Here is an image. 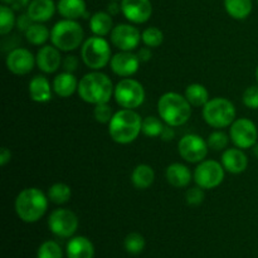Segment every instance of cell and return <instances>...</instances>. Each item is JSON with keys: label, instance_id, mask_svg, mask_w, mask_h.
Returning <instances> with one entry per match:
<instances>
[{"label": "cell", "instance_id": "25", "mask_svg": "<svg viewBox=\"0 0 258 258\" xmlns=\"http://www.w3.org/2000/svg\"><path fill=\"white\" fill-rule=\"evenodd\" d=\"M90 29L97 37H105L111 34L113 29L112 15L107 12H97L91 17Z\"/></svg>", "mask_w": 258, "mask_h": 258}, {"label": "cell", "instance_id": "17", "mask_svg": "<svg viewBox=\"0 0 258 258\" xmlns=\"http://www.w3.org/2000/svg\"><path fill=\"white\" fill-rule=\"evenodd\" d=\"M35 60L38 68L44 73H54L63 62L60 50L54 45H44L40 48L35 55Z\"/></svg>", "mask_w": 258, "mask_h": 258}, {"label": "cell", "instance_id": "48", "mask_svg": "<svg viewBox=\"0 0 258 258\" xmlns=\"http://www.w3.org/2000/svg\"><path fill=\"white\" fill-rule=\"evenodd\" d=\"M2 2H3V4H5V5H13L15 2H17V0H2Z\"/></svg>", "mask_w": 258, "mask_h": 258}, {"label": "cell", "instance_id": "23", "mask_svg": "<svg viewBox=\"0 0 258 258\" xmlns=\"http://www.w3.org/2000/svg\"><path fill=\"white\" fill-rule=\"evenodd\" d=\"M78 81L72 72H62L53 80V91L59 97L67 98L78 90Z\"/></svg>", "mask_w": 258, "mask_h": 258}, {"label": "cell", "instance_id": "9", "mask_svg": "<svg viewBox=\"0 0 258 258\" xmlns=\"http://www.w3.org/2000/svg\"><path fill=\"white\" fill-rule=\"evenodd\" d=\"M224 166L216 160H203L194 170V181L203 189H214L224 180Z\"/></svg>", "mask_w": 258, "mask_h": 258}, {"label": "cell", "instance_id": "41", "mask_svg": "<svg viewBox=\"0 0 258 258\" xmlns=\"http://www.w3.org/2000/svg\"><path fill=\"white\" fill-rule=\"evenodd\" d=\"M32 22L33 20L30 19V17L27 14V13H25V14H20L19 17L17 18V28L19 30H22V32L25 33L27 32L28 28L32 25Z\"/></svg>", "mask_w": 258, "mask_h": 258}, {"label": "cell", "instance_id": "22", "mask_svg": "<svg viewBox=\"0 0 258 258\" xmlns=\"http://www.w3.org/2000/svg\"><path fill=\"white\" fill-rule=\"evenodd\" d=\"M29 96L34 102L45 103L52 100V88L44 76H35L29 82Z\"/></svg>", "mask_w": 258, "mask_h": 258}, {"label": "cell", "instance_id": "28", "mask_svg": "<svg viewBox=\"0 0 258 258\" xmlns=\"http://www.w3.org/2000/svg\"><path fill=\"white\" fill-rule=\"evenodd\" d=\"M185 98L194 107H202L209 101L208 90L201 83H191L185 88Z\"/></svg>", "mask_w": 258, "mask_h": 258}, {"label": "cell", "instance_id": "1", "mask_svg": "<svg viewBox=\"0 0 258 258\" xmlns=\"http://www.w3.org/2000/svg\"><path fill=\"white\" fill-rule=\"evenodd\" d=\"M77 91L85 102L96 106L100 103H108L115 87L107 75L93 71L81 78Z\"/></svg>", "mask_w": 258, "mask_h": 258}, {"label": "cell", "instance_id": "2", "mask_svg": "<svg viewBox=\"0 0 258 258\" xmlns=\"http://www.w3.org/2000/svg\"><path fill=\"white\" fill-rule=\"evenodd\" d=\"M143 120L136 111L122 108L113 113L108 122V134L115 143L126 145L139 138L141 133Z\"/></svg>", "mask_w": 258, "mask_h": 258}, {"label": "cell", "instance_id": "16", "mask_svg": "<svg viewBox=\"0 0 258 258\" xmlns=\"http://www.w3.org/2000/svg\"><path fill=\"white\" fill-rule=\"evenodd\" d=\"M140 63L141 62L136 53L125 52V50H121V52L113 54L110 60L112 72L116 76H120L123 78H128L135 75L139 71Z\"/></svg>", "mask_w": 258, "mask_h": 258}, {"label": "cell", "instance_id": "33", "mask_svg": "<svg viewBox=\"0 0 258 258\" xmlns=\"http://www.w3.org/2000/svg\"><path fill=\"white\" fill-rule=\"evenodd\" d=\"M123 247L127 253L139 254L145 248V238L140 233L133 232L126 236L125 241H123Z\"/></svg>", "mask_w": 258, "mask_h": 258}, {"label": "cell", "instance_id": "32", "mask_svg": "<svg viewBox=\"0 0 258 258\" xmlns=\"http://www.w3.org/2000/svg\"><path fill=\"white\" fill-rule=\"evenodd\" d=\"M164 130L163 120L155 116H148L143 120V126H141V133L148 138H158L161 135Z\"/></svg>", "mask_w": 258, "mask_h": 258}, {"label": "cell", "instance_id": "3", "mask_svg": "<svg viewBox=\"0 0 258 258\" xmlns=\"http://www.w3.org/2000/svg\"><path fill=\"white\" fill-rule=\"evenodd\" d=\"M48 201V196L40 189L25 188L15 198V213L25 223H34L45 214Z\"/></svg>", "mask_w": 258, "mask_h": 258}, {"label": "cell", "instance_id": "8", "mask_svg": "<svg viewBox=\"0 0 258 258\" xmlns=\"http://www.w3.org/2000/svg\"><path fill=\"white\" fill-rule=\"evenodd\" d=\"M113 96L118 106L134 110L145 101V90L139 81L134 78H123L116 85Z\"/></svg>", "mask_w": 258, "mask_h": 258}, {"label": "cell", "instance_id": "12", "mask_svg": "<svg viewBox=\"0 0 258 258\" xmlns=\"http://www.w3.org/2000/svg\"><path fill=\"white\" fill-rule=\"evenodd\" d=\"M208 143L196 134H188L183 136L178 143L179 155L191 164L203 161L208 154Z\"/></svg>", "mask_w": 258, "mask_h": 258}, {"label": "cell", "instance_id": "20", "mask_svg": "<svg viewBox=\"0 0 258 258\" xmlns=\"http://www.w3.org/2000/svg\"><path fill=\"white\" fill-rule=\"evenodd\" d=\"M66 252L68 258H93L95 247L90 239L83 236H78L70 239Z\"/></svg>", "mask_w": 258, "mask_h": 258}, {"label": "cell", "instance_id": "27", "mask_svg": "<svg viewBox=\"0 0 258 258\" xmlns=\"http://www.w3.org/2000/svg\"><path fill=\"white\" fill-rule=\"evenodd\" d=\"M224 8L229 17L237 20H243L252 13V0H224Z\"/></svg>", "mask_w": 258, "mask_h": 258}, {"label": "cell", "instance_id": "49", "mask_svg": "<svg viewBox=\"0 0 258 258\" xmlns=\"http://www.w3.org/2000/svg\"><path fill=\"white\" fill-rule=\"evenodd\" d=\"M256 78H257V82H258V66H257V70H256Z\"/></svg>", "mask_w": 258, "mask_h": 258}, {"label": "cell", "instance_id": "19", "mask_svg": "<svg viewBox=\"0 0 258 258\" xmlns=\"http://www.w3.org/2000/svg\"><path fill=\"white\" fill-rule=\"evenodd\" d=\"M57 5L53 0H32L27 8V14L34 23L48 22L54 15Z\"/></svg>", "mask_w": 258, "mask_h": 258}, {"label": "cell", "instance_id": "37", "mask_svg": "<svg viewBox=\"0 0 258 258\" xmlns=\"http://www.w3.org/2000/svg\"><path fill=\"white\" fill-rule=\"evenodd\" d=\"M93 116H95L97 122L108 123L113 116L112 108L108 106V103H100V105H96L95 110H93Z\"/></svg>", "mask_w": 258, "mask_h": 258}, {"label": "cell", "instance_id": "21", "mask_svg": "<svg viewBox=\"0 0 258 258\" xmlns=\"http://www.w3.org/2000/svg\"><path fill=\"white\" fill-rule=\"evenodd\" d=\"M166 180L175 188H185L191 181V173L186 165L181 163H174L166 168Z\"/></svg>", "mask_w": 258, "mask_h": 258}, {"label": "cell", "instance_id": "38", "mask_svg": "<svg viewBox=\"0 0 258 258\" xmlns=\"http://www.w3.org/2000/svg\"><path fill=\"white\" fill-rule=\"evenodd\" d=\"M244 106L252 110H258V86H249L242 96Z\"/></svg>", "mask_w": 258, "mask_h": 258}, {"label": "cell", "instance_id": "18", "mask_svg": "<svg viewBox=\"0 0 258 258\" xmlns=\"http://www.w3.org/2000/svg\"><path fill=\"white\" fill-rule=\"evenodd\" d=\"M222 165L228 173L241 174L247 169L248 159L242 149H226L222 154Z\"/></svg>", "mask_w": 258, "mask_h": 258}, {"label": "cell", "instance_id": "4", "mask_svg": "<svg viewBox=\"0 0 258 258\" xmlns=\"http://www.w3.org/2000/svg\"><path fill=\"white\" fill-rule=\"evenodd\" d=\"M158 112L166 125L178 127L189 121L191 116V105L185 96L176 92H166L159 98Z\"/></svg>", "mask_w": 258, "mask_h": 258}, {"label": "cell", "instance_id": "42", "mask_svg": "<svg viewBox=\"0 0 258 258\" xmlns=\"http://www.w3.org/2000/svg\"><path fill=\"white\" fill-rule=\"evenodd\" d=\"M138 57L139 59H140L141 63H145V62H149V60L151 59V57H153V53H151V49L149 47H144V48H140V49L138 50Z\"/></svg>", "mask_w": 258, "mask_h": 258}, {"label": "cell", "instance_id": "36", "mask_svg": "<svg viewBox=\"0 0 258 258\" xmlns=\"http://www.w3.org/2000/svg\"><path fill=\"white\" fill-rule=\"evenodd\" d=\"M229 139L231 138L224 131H214V133L209 134L207 143H208L209 149H212V150L222 151L227 149Z\"/></svg>", "mask_w": 258, "mask_h": 258}, {"label": "cell", "instance_id": "30", "mask_svg": "<svg viewBox=\"0 0 258 258\" xmlns=\"http://www.w3.org/2000/svg\"><path fill=\"white\" fill-rule=\"evenodd\" d=\"M48 199L54 204H66L72 197L71 186L64 183H55L48 189Z\"/></svg>", "mask_w": 258, "mask_h": 258}, {"label": "cell", "instance_id": "29", "mask_svg": "<svg viewBox=\"0 0 258 258\" xmlns=\"http://www.w3.org/2000/svg\"><path fill=\"white\" fill-rule=\"evenodd\" d=\"M28 42L33 45H42L50 38V32L42 23H34L24 33Z\"/></svg>", "mask_w": 258, "mask_h": 258}, {"label": "cell", "instance_id": "46", "mask_svg": "<svg viewBox=\"0 0 258 258\" xmlns=\"http://www.w3.org/2000/svg\"><path fill=\"white\" fill-rule=\"evenodd\" d=\"M30 2H32V0H17L12 7L14 10H19L22 9V8H28V5L30 4Z\"/></svg>", "mask_w": 258, "mask_h": 258}, {"label": "cell", "instance_id": "40", "mask_svg": "<svg viewBox=\"0 0 258 258\" xmlns=\"http://www.w3.org/2000/svg\"><path fill=\"white\" fill-rule=\"evenodd\" d=\"M63 68H64L66 72H75L78 68V58L76 55H67L64 57L62 62Z\"/></svg>", "mask_w": 258, "mask_h": 258}, {"label": "cell", "instance_id": "34", "mask_svg": "<svg viewBox=\"0 0 258 258\" xmlns=\"http://www.w3.org/2000/svg\"><path fill=\"white\" fill-rule=\"evenodd\" d=\"M141 40L149 48H158L164 42V33L156 27H149L141 33Z\"/></svg>", "mask_w": 258, "mask_h": 258}, {"label": "cell", "instance_id": "6", "mask_svg": "<svg viewBox=\"0 0 258 258\" xmlns=\"http://www.w3.org/2000/svg\"><path fill=\"white\" fill-rule=\"evenodd\" d=\"M203 118L214 128L228 127L236 120V107L224 97L212 98L203 106Z\"/></svg>", "mask_w": 258, "mask_h": 258}, {"label": "cell", "instance_id": "14", "mask_svg": "<svg viewBox=\"0 0 258 258\" xmlns=\"http://www.w3.org/2000/svg\"><path fill=\"white\" fill-rule=\"evenodd\" d=\"M5 63L7 68L12 73L17 76H24L32 72L34 66L37 64V60L30 50L25 48H15L10 50Z\"/></svg>", "mask_w": 258, "mask_h": 258}, {"label": "cell", "instance_id": "47", "mask_svg": "<svg viewBox=\"0 0 258 258\" xmlns=\"http://www.w3.org/2000/svg\"><path fill=\"white\" fill-rule=\"evenodd\" d=\"M252 150H253V155L258 159V143L254 144V146H253V148H252Z\"/></svg>", "mask_w": 258, "mask_h": 258}, {"label": "cell", "instance_id": "5", "mask_svg": "<svg viewBox=\"0 0 258 258\" xmlns=\"http://www.w3.org/2000/svg\"><path fill=\"white\" fill-rule=\"evenodd\" d=\"M83 39H85L83 28L76 20H59L50 30V42L60 52H71L77 49L85 42Z\"/></svg>", "mask_w": 258, "mask_h": 258}, {"label": "cell", "instance_id": "45", "mask_svg": "<svg viewBox=\"0 0 258 258\" xmlns=\"http://www.w3.org/2000/svg\"><path fill=\"white\" fill-rule=\"evenodd\" d=\"M120 12H121V4H118L117 2H112L108 4L107 13H110L111 15H117Z\"/></svg>", "mask_w": 258, "mask_h": 258}, {"label": "cell", "instance_id": "26", "mask_svg": "<svg viewBox=\"0 0 258 258\" xmlns=\"http://www.w3.org/2000/svg\"><path fill=\"white\" fill-rule=\"evenodd\" d=\"M155 180L154 169L148 164H140L131 173V183L136 189H148Z\"/></svg>", "mask_w": 258, "mask_h": 258}, {"label": "cell", "instance_id": "11", "mask_svg": "<svg viewBox=\"0 0 258 258\" xmlns=\"http://www.w3.org/2000/svg\"><path fill=\"white\" fill-rule=\"evenodd\" d=\"M229 138L236 148L242 149V150L253 148L258 139L256 123L249 118H237L229 128Z\"/></svg>", "mask_w": 258, "mask_h": 258}, {"label": "cell", "instance_id": "13", "mask_svg": "<svg viewBox=\"0 0 258 258\" xmlns=\"http://www.w3.org/2000/svg\"><path fill=\"white\" fill-rule=\"evenodd\" d=\"M141 42V34L136 27L131 24H118L111 32V43L125 52H133Z\"/></svg>", "mask_w": 258, "mask_h": 258}, {"label": "cell", "instance_id": "44", "mask_svg": "<svg viewBox=\"0 0 258 258\" xmlns=\"http://www.w3.org/2000/svg\"><path fill=\"white\" fill-rule=\"evenodd\" d=\"M12 160V153L8 148H2V151H0V165L5 166L9 161Z\"/></svg>", "mask_w": 258, "mask_h": 258}, {"label": "cell", "instance_id": "39", "mask_svg": "<svg viewBox=\"0 0 258 258\" xmlns=\"http://www.w3.org/2000/svg\"><path fill=\"white\" fill-rule=\"evenodd\" d=\"M185 201L189 206H201L204 201V191L201 186H193L185 193Z\"/></svg>", "mask_w": 258, "mask_h": 258}, {"label": "cell", "instance_id": "15", "mask_svg": "<svg viewBox=\"0 0 258 258\" xmlns=\"http://www.w3.org/2000/svg\"><path fill=\"white\" fill-rule=\"evenodd\" d=\"M121 12L128 22L143 24L151 18L153 5L150 0H121Z\"/></svg>", "mask_w": 258, "mask_h": 258}, {"label": "cell", "instance_id": "51", "mask_svg": "<svg viewBox=\"0 0 258 258\" xmlns=\"http://www.w3.org/2000/svg\"><path fill=\"white\" fill-rule=\"evenodd\" d=\"M257 2H258V0H257Z\"/></svg>", "mask_w": 258, "mask_h": 258}, {"label": "cell", "instance_id": "10", "mask_svg": "<svg viewBox=\"0 0 258 258\" xmlns=\"http://www.w3.org/2000/svg\"><path fill=\"white\" fill-rule=\"evenodd\" d=\"M48 227L49 231L57 237L70 238L78 228V217L71 209H55L48 218Z\"/></svg>", "mask_w": 258, "mask_h": 258}, {"label": "cell", "instance_id": "50", "mask_svg": "<svg viewBox=\"0 0 258 258\" xmlns=\"http://www.w3.org/2000/svg\"><path fill=\"white\" fill-rule=\"evenodd\" d=\"M111 2H118V0H111Z\"/></svg>", "mask_w": 258, "mask_h": 258}, {"label": "cell", "instance_id": "7", "mask_svg": "<svg viewBox=\"0 0 258 258\" xmlns=\"http://www.w3.org/2000/svg\"><path fill=\"white\" fill-rule=\"evenodd\" d=\"M81 57L83 63L91 70L98 71L105 68L112 58L110 43L103 37L93 35L83 42L81 48Z\"/></svg>", "mask_w": 258, "mask_h": 258}, {"label": "cell", "instance_id": "35", "mask_svg": "<svg viewBox=\"0 0 258 258\" xmlns=\"http://www.w3.org/2000/svg\"><path fill=\"white\" fill-rule=\"evenodd\" d=\"M37 258H63L62 248L54 241H45L39 246Z\"/></svg>", "mask_w": 258, "mask_h": 258}, {"label": "cell", "instance_id": "31", "mask_svg": "<svg viewBox=\"0 0 258 258\" xmlns=\"http://www.w3.org/2000/svg\"><path fill=\"white\" fill-rule=\"evenodd\" d=\"M14 25H17L14 9L8 5L3 4L0 7V34L7 35L13 30Z\"/></svg>", "mask_w": 258, "mask_h": 258}, {"label": "cell", "instance_id": "43", "mask_svg": "<svg viewBox=\"0 0 258 258\" xmlns=\"http://www.w3.org/2000/svg\"><path fill=\"white\" fill-rule=\"evenodd\" d=\"M160 138L163 139L164 141L173 140V139L175 138V131H174L173 126H169V125L164 126V130H163V133H161Z\"/></svg>", "mask_w": 258, "mask_h": 258}, {"label": "cell", "instance_id": "24", "mask_svg": "<svg viewBox=\"0 0 258 258\" xmlns=\"http://www.w3.org/2000/svg\"><path fill=\"white\" fill-rule=\"evenodd\" d=\"M57 10L64 19L77 20L87 17L85 0H58Z\"/></svg>", "mask_w": 258, "mask_h": 258}]
</instances>
